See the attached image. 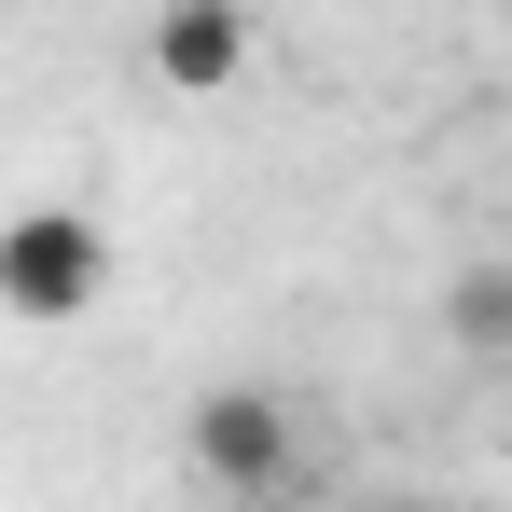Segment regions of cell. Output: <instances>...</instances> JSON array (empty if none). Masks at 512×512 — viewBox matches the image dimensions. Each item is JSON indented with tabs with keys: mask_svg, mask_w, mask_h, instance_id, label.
<instances>
[{
	"mask_svg": "<svg viewBox=\"0 0 512 512\" xmlns=\"http://www.w3.org/2000/svg\"><path fill=\"white\" fill-rule=\"evenodd\" d=\"M180 443H194V471H208L222 499H277V485L305 471V443H291V388H208Z\"/></svg>",
	"mask_w": 512,
	"mask_h": 512,
	"instance_id": "obj_2",
	"label": "cell"
},
{
	"mask_svg": "<svg viewBox=\"0 0 512 512\" xmlns=\"http://www.w3.org/2000/svg\"><path fill=\"white\" fill-rule=\"evenodd\" d=\"M236 70H250V14H236V0H167V14H153V84L222 97Z\"/></svg>",
	"mask_w": 512,
	"mask_h": 512,
	"instance_id": "obj_3",
	"label": "cell"
},
{
	"mask_svg": "<svg viewBox=\"0 0 512 512\" xmlns=\"http://www.w3.org/2000/svg\"><path fill=\"white\" fill-rule=\"evenodd\" d=\"M111 291V222L97 208H14L0 222V319H84Z\"/></svg>",
	"mask_w": 512,
	"mask_h": 512,
	"instance_id": "obj_1",
	"label": "cell"
},
{
	"mask_svg": "<svg viewBox=\"0 0 512 512\" xmlns=\"http://www.w3.org/2000/svg\"><path fill=\"white\" fill-rule=\"evenodd\" d=\"M443 319H457V346H471V360H499V346H512V263H457Z\"/></svg>",
	"mask_w": 512,
	"mask_h": 512,
	"instance_id": "obj_4",
	"label": "cell"
}]
</instances>
